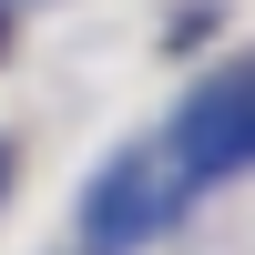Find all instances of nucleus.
Listing matches in <instances>:
<instances>
[{"mask_svg":"<svg viewBox=\"0 0 255 255\" xmlns=\"http://www.w3.org/2000/svg\"><path fill=\"white\" fill-rule=\"evenodd\" d=\"M184 153H194V163H235V153H255V72L215 82V92L184 113Z\"/></svg>","mask_w":255,"mask_h":255,"instance_id":"nucleus-1","label":"nucleus"}]
</instances>
